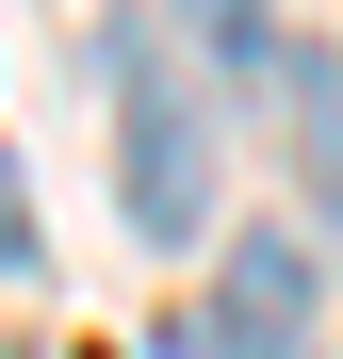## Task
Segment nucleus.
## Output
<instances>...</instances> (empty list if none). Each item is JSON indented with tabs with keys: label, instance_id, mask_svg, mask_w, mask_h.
Returning <instances> with one entry per match:
<instances>
[{
	"label": "nucleus",
	"instance_id": "obj_1",
	"mask_svg": "<svg viewBox=\"0 0 343 359\" xmlns=\"http://www.w3.org/2000/svg\"><path fill=\"white\" fill-rule=\"evenodd\" d=\"M98 114H114V196H131V229H147V245H196V229H213V114H196V66L147 17H114Z\"/></svg>",
	"mask_w": 343,
	"mask_h": 359
},
{
	"label": "nucleus",
	"instance_id": "obj_5",
	"mask_svg": "<svg viewBox=\"0 0 343 359\" xmlns=\"http://www.w3.org/2000/svg\"><path fill=\"white\" fill-rule=\"evenodd\" d=\"M17 262H33V180L0 163V278H17Z\"/></svg>",
	"mask_w": 343,
	"mask_h": 359
},
{
	"label": "nucleus",
	"instance_id": "obj_2",
	"mask_svg": "<svg viewBox=\"0 0 343 359\" xmlns=\"http://www.w3.org/2000/svg\"><path fill=\"white\" fill-rule=\"evenodd\" d=\"M229 359H311V245L295 229L229 245Z\"/></svg>",
	"mask_w": 343,
	"mask_h": 359
},
{
	"label": "nucleus",
	"instance_id": "obj_3",
	"mask_svg": "<svg viewBox=\"0 0 343 359\" xmlns=\"http://www.w3.org/2000/svg\"><path fill=\"white\" fill-rule=\"evenodd\" d=\"M295 131H311V163H327V196H343V66H295Z\"/></svg>",
	"mask_w": 343,
	"mask_h": 359
},
{
	"label": "nucleus",
	"instance_id": "obj_4",
	"mask_svg": "<svg viewBox=\"0 0 343 359\" xmlns=\"http://www.w3.org/2000/svg\"><path fill=\"white\" fill-rule=\"evenodd\" d=\"M196 33L229 49V66H262V0H196Z\"/></svg>",
	"mask_w": 343,
	"mask_h": 359
}]
</instances>
